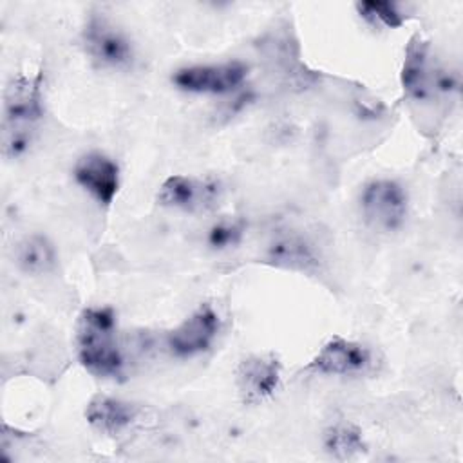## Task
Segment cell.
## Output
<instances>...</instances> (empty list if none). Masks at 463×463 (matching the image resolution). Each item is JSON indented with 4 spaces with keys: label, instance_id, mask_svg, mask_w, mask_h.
I'll return each mask as SVG.
<instances>
[{
    "label": "cell",
    "instance_id": "17",
    "mask_svg": "<svg viewBox=\"0 0 463 463\" xmlns=\"http://www.w3.org/2000/svg\"><path fill=\"white\" fill-rule=\"evenodd\" d=\"M242 233H244V224L239 219H222V221H217L208 230V244L213 250L233 248L241 242Z\"/></svg>",
    "mask_w": 463,
    "mask_h": 463
},
{
    "label": "cell",
    "instance_id": "10",
    "mask_svg": "<svg viewBox=\"0 0 463 463\" xmlns=\"http://www.w3.org/2000/svg\"><path fill=\"white\" fill-rule=\"evenodd\" d=\"M235 382L242 402L257 405L277 391L280 364L273 354H250L239 362Z\"/></svg>",
    "mask_w": 463,
    "mask_h": 463
},
{
    "label": "cell",
    "instance_id": "7",
    "mask_svg": "<svg viewBox=\"0 0 463 463\" xmlns=\"http://www.w3.org/2000/svg\"><path fill=\"white\" fill-rule=\"evenodd\" d=\"M221 329L219 313L201 304L166 335V347L177 358H192L212 347Z\"/></svg>",
    "mask_w": 463,
    "mask_h": 463
},
{
    "label": "cell",
    "instance_id": "2",
    "mask_svg": "<svg viewBox=\"0 0 463 463\" xmlns=\"http://www.w3.org/2000/svg\"><path fill=\"white\" fill-rule=\"evenodd\" d=\"M42 116V74L13 78L4 92V157L14 159L29 150L33 145L36 123Z\"/></svg>",
    "mask_w": 463,
    "mask_h": 463
},
{
    "label": "cell",
    "instance_id": "4",
    "mask_svg": "<svg viewBox=\"0 0 463 463\" xmlns=\"http://www.w3.org/2000/svg\"><path fill=\"white\" fill-rule=\"evenodd\" d=\"M87 56L103 69H127L134 61V47L123 29L107 16L94 14L81 31Z\"/></svg>",
    "mask_w": 463,
    "mask_h": 463
},
{
    "label": "cell",
    "instance_id": "11",
    "mask_svg": "<svg viewBox=\"0 0 463 463\" xmlns=\"http://www.w3.org/2000/svg\"><path fill=\"white\" fill-rule=\"evenodd\" d=\"M436 65L429 60L427 43L414 36L405 51V60L402 67V87L407 98L414 101H427L436 94Z\"/></svg>",
    "mask_w": 463,
    "mask_h": 463
},
{
    "label": "cell",
    "instance_id": "5",
    "mask_svg": "<svg viewBox=\"0 0 463 463\" xmlns=\"http://www.w3.org/2000/svg\"><path fill=\"white\" fill-rule=\"evenodd\" d=\"M222 197V184L213 177L170 175L157 190V203L165 208L203 213L213 210Z\"/></svg>",
    "mask_w": 463,
    "mask_h": 463
},
{
    "label": "cell",
    "instance_id": "13",
    "mask_svg": "<svg viewBox=\"0 0 463 463\" xmlns=\"http://www.w3.org/2000/svg\"><path fill=\"white\" fill-rule=\"evenodd\" d=\"M139 407L132 402L98 394L85 409V418L92 429L101 434H118L127 429L137 416Z\"/></svg>",
    "mask_w": 463,
    "mask_h": 463
},
{
    "label": "cell",
    "instance_id": "1",
    "mask_svg": "<svg viewBox=\"0 0 463 463\" xmlns=\"http://www.w3.org/2000/svg\"><path fill=\"white\" fill-rule=\"evenodd\" d=\"M76 354L80 364L98 378H119L125 358L118 342V324L112 307H87L76 327Z\"/></svg>",
    "mask_w": 463,
    "mask_h": 463
},
{
    "label": "cell",
    "instance_id": "9",
    "mask_svg": "<svg viewBox=\"0 0 463 463\" xmlns=\"http://www.w3.org/2000/svg\"><path fill=\"white\" fill-rule=\"evenodd\" d=\"M74 181L101 206H110L119 190V166L103 152L83 154L74 168Z\"/></svg>",
    "mask_w": 463,
    "mask_h": 463
},
{
    "label": "cell",
    "instance_id": "14",
    "mask_svg": "<svg viewBox=\"0 0 463 463\" xmlns=\"http://www.w3.org/2000/svg\"><path fill=\"white\" fill-rule=\"evenodd\" d=\"M14 260L25 275L40 277L54 271L58 266V251L45 235L31 233L18 242Z\"/></svg>",
    "mask_w": 463,
    "mask_h": 463
},
{
    "label": "cell",
    "instance_id": "16",
    "mask_svg": "<svg viewBox=\"0 0 463 463\" xmlns=\"http://www.w3.org/2000/svg\"><path fill=\"white\" fill-rule=\"evenodd\" d=\"M356 11L371 25H383L396 29L405 24V14L398 4L392 2H358Z\"/></svg>",
    "mask_w": 463,
    "mask_h": 463
},
{
    "label": "cell",
    "instance_id": "12",
    "mask_svg": "<svg viewBox=\"0 0 463 463\" xmlns=\"http://www.w3.org/2000/svg\"><path fill=\"white\" fill-rule=\"evenodd\" d=\"M269 264L293 269V271H313L320 266V255L317 248L298 233L277 235L266 250Z\"/></svg>",
    "mask_w": 463,
    "mask_h": 463
},
{
    "label": "cell",
    "instance_id": "15",
    "mask_svg": "<svg viewBox=\"0 0 463 463\" xmlns=\"http://www.w3.org/2000/svg\"><path fill=\"white\" fill-rule=\"evenodd\" d=\"M324 449L336 459H351L365 450V441L354 423L338 420L326 429Z\"/></svg>",
    "mask_w": 463,
    "mask_h": 463
},
{
    "label": "cell",
    "instance_id": "3",
    "mask_svg": "<svg viewBox=\"0 0 463 463\" xmlns=\"http://www.w3.org/2000/svg\"><path fill=\"white\" fill-rule=\"evenodd\" d=\"M409 201L403 186L392 179H373L360 194V212L365 224L376 232H394L407 217Z\"/></svg>",
    "mask_w": 463,
    "mask_h": 463
},
{
    "label": "cell",
    "instance_id": "6",
    "mask_svg": "<svg viewBox=\"0 0 463 463\" xmlns=\"http://www.w3.org/2000/svg\"><path fill=\"white\" fill-rule=\"evenodd\" d=\"M248 76V65L242 61H221L204 65H188L177 69L172 81L177 89L195 94H228L239 89Z\"/></svg>",
    "mask_w": 463,
    "mask_h": 463
},
{
    "label": "cell",
    "instance_id": "8",
    "mask_svg": "<svg viewBox=\"0 0 463 463\" xmlns=\"http://www.w3.org/2000/svg\"><path fill=\"white\" fill-rule=\"evenodd\" d=\"M373 365V353L367 345L344 336L329 338L307 364V371L326 376H353Z\"/></svg>",
    "mask_w": 463,
    "mask_h": 463
}]
</instances>
